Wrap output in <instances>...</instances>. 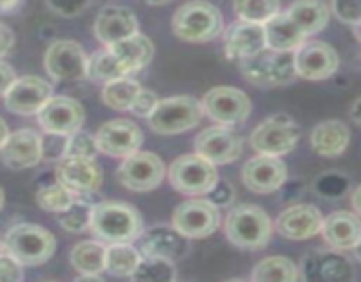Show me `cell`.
Instances as JSON below:
<instances>
[{
    "instance_id": "7bdbcfd3",
    "label": "cell",
    "mask_w": 361,
    "mask_h": 282,
    "mask_svg": "<svg viewBox=\"0 0 361 282\" xmlns=\"http://www.w3.org/2000/svg\"><path fill=\"white\" fill-rule=\"evenodd\" d=\"M331 9L344 23L353 27L361 23V0H331Z\"/></svg>"
},
{
    "instance_id": "4fadbf2b",
    "label": "cell",
    "mask_w": 361,
    "mask_h": 282,
    "mask_svg": "<svg viewBox=\"0 0 361 282\" xmlns=\"http://www.w3.org/2000/svg\"><path fill=\"white\" fill-rule=\"evenodd\" d=\"M300 278L309 282H348L355 278V268L341 250H316L303 257Z\"/></svg>"
},
{
    "instance_id": "f546056e",
    "label": "cell",
    "mask_w": 361,
    "mask_h": 282,
    "mask_svg": "<svg viewBox=\"0 0 361 282\" xmlns=\"http://www.w3.org/2000/svg\"><path fill=\"white\" fill-rule=\"evenodd\" d=\"M106 245L101 240L80 242L73 247L69 261L80 275H101L106 271Z\"/></svg>"
},
{
    "instance_id": "44dd1931",
    "label": "cell",
    "mask_w": 361,
    "mask_h": 282,
    "mask_svg": "<svg viewBox=\"0 0 361 282\" xmlns=\"http://www.w3.org/2000/svg\"><path fill=\"white\" fill-rule=\"evenodd\" d=\"M324 217L319 208L314 204H293L281 212L275 221V229L284 238L302 242L319 235L323 229Z\"/></svg>"
},
{
    "instance_id": "681fc988",
    "label": "cell",
    "mask_w": 361,
    "mask_h": 282,
    "mask_svg": "<svg viewBox=\"0 0 361 282\" xmlns=\"http://www.w3.org/2000/svg\"><path fill=\"white\" fill-rule=\"evenodd\" d=\"M18 80L16 70H14L13 66H9L7 62H4L0 59V97L7 94V90L11 88V85Z\"/></svg>"
},
{
    "instance_id": "d6986e66",
    "label": "cell",
    "mask_w": 361,
    "mask_h": 282,
    "mask_svg": "<svg viewBox=\"0 0 361 282\" xmlns=\"http://www.w3.org/2000/svg\"><path fill=\"white\" fill-rule=\"evenodd\" d=\"M44 159L42 136L34 129H20L11 133L0 148V161L13 171L34 168Z\"/></svg>"
},
{
    "instance_id": "d590c367",
    "label": "cell",
    "mask_w": 361,
    "mask_h": 282,
    "mask_svg": "<svg viewBox=\"0 0 361 282\" xmlns=\"http://www.w3.org/2000/svg\"><path fill=\"white\" fill-rule=\"evenodd\" d=\"M271 67H274V51L268 48L250 59L240 60V69L245 80L261 88H274Z\"/></svg>"
},
{
    "instance_id": "8d00e7d4",
    "label": "cell",
    "mask_w": 361,
    "mask_h": 282,
    "mask_svg": "<svg viewBox=\"0 0 361 282\" xmlns=\"http://www.w3.org/2000/svg\"><path fill=\"white\" fill-rule=\"evenodd\" d=\"M130 278L136 282H173L176 278L175 261L157 256H143Z\"/></svg>"
},
{
    "instance_id": "60d3db41",
    "label": "cell",
    "mask_w": 361,
    "mask_h": 282,
    "mask_svg": "<svg viewBox=\"0 0 361 282\" xmlns=\"http://www.w3.org/2000/svg\"><path fill=\"white\" fill-rule=\"evenodd\" d=\"M298 73L295 67V51H274L271 81L274 87H286L296 80Z\"/></svg>"
},
{
    "instance_id": "5b68a950",
    "label": "cell",
    "mask_w": 361,
    "mask_h": 282,
    "mask_svg": "<svg viewBox=\"0 0 361 282\" xmlns=\"http://www.w3.org/2000/svg\"><path fill=\"white\" fill-rule=\"evenodd\" d=\"M203 104L190 95L161 99L148 116V125L157 134H180L192 129L203 118Z\"/></svg>"
},
{
    "instance_id": "6125c7cd",
    "label": "cell",
    "mask_w": 361,
    "mask_h": 282,
    "mask_svg": "<svg viewBox=\"0 0 361 282\" xmlns=\"http://www.w3.org/2000/svg\"><path fill=\"white\" fill-rule=\"evenodd\" d=\"M6 252V245H4V238H0V254Z\"/></svg>"
},
{
    "instance_id": "ba28073f",
    "label": "cell",
    "mask_w": 361,
    "mask_h": 282,
    "mask_svg": "<svg viewBox=\"0 0 361 282\" xmlns=\"http://www.w3.org/2000/svg\"><path fill=\"white\" fill-rule=\"evenodd\" d=\"M166 171L168 169L157 154L137 150L123 159L116 171V178L126 189L134 192H148L161 185Z\"/></svg>"
},
{
    "instance_id": "816d5d0a",
    "label": "cell",
    "mask_w": 361,
    "mask_h": 282,
    "mask_svg": "<svg viewBox=\"0 0 361 282\" xmlns=\"http://www.w3.org/2000/svg\"><path fill=\"white\" fill-rule=\"evenodd\" d=\"M279 190H282V192H284V201H288V200L296 201V200H300V196H302L303 185L300 182H291V183H284V185H282Z\"/></svg>"
},
{
    "instance_id": "83f0119b",
    "label": "cell",
    "mask_w": 361,
    "mask_h": 282,
    "mask_svg": "<svg viewBox=\"0 0 361 282\" xmlns=\"http://www.w3.org/2000/svg\"><path fill=\"white\" fill-rule=\"evenodd\" d=\"M106 48L118 59V62L122 63L127 74L143 70L152 62L155 53V48L150 39L147 35L140 34V32L118 42H113V44L106 46Z\"/></svg>"
},
{
    "instance_id": "5bb4252c",
    "label": "cell",
    "mask_w": 361,
    "mask_h": 282,
    "mask_svg": "<svg viewBox=\"0 0 361 282\" xmlns=\"http://www.w3.org/2000/svg\"><path fill=\"white\" fill-rule=\"evenodd\" d=\"M341 66V59L334 46L323 41H305L295 51V67L300 78L321 81L334 76Z\"/></svg>"
},
{
    "instance_id": "d6a6232c",
    "label": "cell",
    "mask_w": 361,
    "mask_h": 282,
    "mask_svg": "<svg viewBox=\"0 0 361 282\" xmlns=\"http://www.w3.org/2000/svg\"><path fill=\"white\" fill-rule=\"evenodd\" d=\"M141 88L143 87L136 80H130L129 76L118 78V80L104 83L101 95L108 108L115 109V111H130V106Z\"/></svg>"
},
{
    "instance_id": "30bf717a",
    "label": "cell",
    "mask_w": 361,
    "mask_h": 282,
    "mask_svg": "<svg viewBox=\"0 0 361 282\" xmlns=\"http://www.w3.org/2000/svg\"><path fill=\"white\" fill-rule=\"evenodd\" d=\"M203 111L219 125L235 127L245 122L252 109L249 95L233 87H215L203 95Z\"/></svg>"
},
{
    "instance_id": "bcb514c9",
    "label": "cell",
    "mask_w": 361,
    "mask_h": 282,
    "mask_svg": "<svg viewBox=\"0 0 361 282\" xmlns=\"http://www.w3.org/2000/svg\"><path fill=\"white\" fill-rule=\"evenodd\" d=\"M207 200L217 208H228L235 201V189L228 180H217V183L207 194Z\"/></svg>"
},
{
    "instance_id": "f907efd6",
    "label": "cell",
    "mask_w": 361,
    "mask_h": 282,
    "mask_svg": "<svg viewBox=\"0 0 361 282\" xmlns=\"http://www.w3.org/2000/svg\"><path fill=\"white\" fill-rule=\"evenodd\" d=\"M14 46V34L7 25L0 23V59L6 56Z\"/></svg>"
},
{
    "instance_id": "7402d4cb",
    "label": "cell",
    "mask_w": 361,
    "mask_h": 282,
    "mask_svg": "<svg viewBox=\"0 0 361 282\" xmlns=\"http://www.w3.org/2000/svg\"><path fill=\"white\" fill-rule=\"evenodd\" d=\"M267 49L264 25L235 21L224 32V51L229 60H245Z\"/></svg>"
},
{
    "instance_id": "ee69618b",
    "label": "cell",
    "mask_w": 361,
    "mask_h": 282,
    "mask_svg": "<svg viewBox=\"0 0 361 282\" xmlns=\"http://www.w3.org/2000/svg\"><path fill=\"white\" fill-rule=\"evenodd\" d=\"M92 0H46V6L53 14L62 18H76L88 9Z\"/></svg>"
},
{
    "instance_id": "f5cc1de1",
    "label": "cell",
    "mask_w": 361,
    "mask_h": 282,
    "mask_svg": "<svg viewBox=\"0 0 361 282\" xmlns=\"http://www.w3.org/2000/svg\"><path fill=\"white\" fill-rule=\"evenodd\" d=\"M349 115H351L353 122L358 123V125L361 127V97H358L355 102H353Z\"/></svg>"
},
{
    "instance_id": "74e56055",
    "label": "cell",
    "mask_w": 361,
    "mask_h": 282,
    "mask_svg": "<svg viewBox=\"0 0 361 282\" xmlns=\"http://www.w3.org/2000/svg\"><path fill=\"white\" fill-rule=\"evenodd\" d=\"M78 197H80L78 194H74L73 190L67 189V187L63 185V183H60L59 180L48 183V185L39 187V190L35 192V201H37L39 207L46 212H51V214L66 212Z\"/></svg>"
},
{
    "instance_id": "8992f818",
    "label": "cell",
    "mask_w": 361,
    "mask_h": 282,
    "mask_svg": "<svg viewBox=\"0 0 361 282\" xmlns=\"http://www.w3.org/2000/svg\"><path fill=\"white\" fill-rule=\"evenodd\" d=\"M168 178L173 189L183 196H207L217 183L219 173L215 164L197 154H185L175 159L168 168Z\"/></svg>"
},
{
    "instance_id": "11a10c76",
    "label": "cell",
    "mask_w": 361,
    "mask_h": 282,
    "mask_svg": "<svg viewBox=\"0 0 361 282\" xmlns=\"http://www.w3.org/2000/svg\"><path fill=\"white\" fill-rule=\"evenodd\" d=\"M21 0H0V13H13Z\"/></svg>"
},
{
    "instance_id": "db71d44e",
    "label": "cell",
    "mask_w": 361,
    "mask_h": 282,
    "mask_svg": "<svg viewBox=\"0 0 361 282\" xmlns=\"http://www.w3.org/2000/svg\"><path fill=\"white\" fill-rule=\"evenodd\" d=\"M351 204H353V210H355L358 215H361V185L356 187L355 192H353Z\"/></svg>"
},
{
    "instance_id": "1f68e13d",
    "label": "cell",
    "mask_w": 361,
    "mask_h": 282,
    "mask_svg": "<svg viewBox=\"0 0 361 282\" xmlns=\"http://www.w3.org/2000/svg\"><path fill=\"white\" fill-rule=\"evenodd\" d=\"M143 254L133 243H109L106 249V271L115 277H130Z\"/></svg>"
},
{
    "instance_id": "680465c9",
    "label": "cell",
    "mask_w": 361,
    "mask_h": 282,
    "mask_svg": "<svg viewBox=\"0 0 361 282\" xmlns=\"http://www.w3.org/2000/svg\"><path fill=\"white\" fill-rule=\"evenodd\" d=\"M353 252H355V257L358 261H361V240L358 242V245L355 247V249H353Z\"/></svg>"
},
{
    "instance_id": "94428289",
    "label": "cell",
    "mask_w": 361,
    "mask_h": 282,
    "mask_svg": "<svg viewBox=\"0 0 361 282\" xmlns=\"http://www.w3.org/2000/svg\"><path fill=\"white\" fill-rule=\"evenodd\" d=\"M355 34H356V37H358L361 41V23L356 25V27H355Z\"/></svg>"
},
{
    "instance_id": "9c48e42d",
    "label": "cell",
    "mask_w": 361,
    "mask_h": 282,
    "mask_svg": "<svg viewBox=\"0 0 361 282\" xmlns=\"http://www.w3.org/2000/svg\"><path fill=\"white\" fill-rule=\"evenodd\" d=\"M219 210L221 208L210 203L207 197L204 200L200 196L192 197L175 208L171 224L189 240L207 238L221 226V212Z\"/></svg>"
},
{
    "instance_id": "9a60e30c",
    "label": "cell",
    "mask_w": 361,
    "mask_h": 282,
    "mask_svg": "<svg viewBox=\"0 0 361 282\" xmlns=\"http://www.w3.org/2000/svg\"><path fill=\"white\" fill-rule=\"evenodd\" d=\"M95 141L101 154L126 159L127 155L140 150L143 143V133L133 120L115 118L99 127Z\"/></svg>"
},
{
    "instance_id": "f35d334b",
    "label": "cell",
    "mask_w": 361,
    "mask_h": 282,
    "mask_svg": "<svg viewBox=\"0 0 361 282\" xmlns=\"http://www.w3.org/2000/svg\"><path fill=\"white\" fill-rule=\"evenodd\" d=\"M235 13L240 20L264 25L281 13V0H235Z\"/></svg>"
},
{
    "instance_id": "2e32d148",
    "label": "cell",
    "mask_w": 361,
    "mask_h": 282,
    "mask_svg": "<svg viewBox=\"0 0 361 282\" xmlns=\"http://www.w3.org/2000/svg\"><path fill=\"white\" fill-rule=\"evenodd\" d=\"M37 122L44 133L69 136L83 125L85 109L76 99L67 95H53L44 108L37 113Z\"/></svg>"
},
{
    "instance_id": "c3c4849f",
    "label": "cell",
    "mask_w": 361,
    "mask_h": 282,
    "mask_svg": "<svg viewBox=\"0 0 361 282\" xmlns=\"http://www.w3.org/2000/svg\"><path fill=\"white\" fill-rule=\"evenodd\" d=\"M66 143L67 136H62V134H48V137H42V154H44V159H48V161H60L66 155Z\"/></svg>"
},
{
    "instance_id": "4dcf8cb0",
    "label": "cell",
    "mask_w": 361,
    "mask_h": 282,
    "mask_svg": "<svg viewBox=\"0 0 361 282\" xmlns=\"http://www.w3.org/2000/svg\"><path fill=\"white\" fill-rule=\"evenodd\" d=\"M300 278V268L284 256H271L259 261L250 274L254 282H295Z\"/></svg>"
},
{
    "instance_id": "9f6ffc18",
    "label": "cell",
    "mask_w": 361,
    "mask_h": 282,
    "mask_svg": "<svg viewBox=\"0 0 361 282\" xmlns=\"http://www.w3.org/2000/svg\"><path fill=\"white\" fill-rule=\"evenodd\" d=\"M9 127H7L6 120L0 118V148H2V145L6 143L7 137H9Z\"/></svg>"
},
{
    "instance_id": "f1b7e54d",
    "label": "cell",
    "mask_w": 361,
    "mask_h": 282,
    "mask_svg": "<svg viewBox=\"0 0 361 282\" xmlns=\"http://www.w3.org/2000/svg\"><path fill=\"white\" fill-rule=\"evenodd\" d=\"M288 14L307 35L321 32L330 21V9L323 0H295L288 7Z\"/></svg>"
},
{
    "instance_id": "e575fe53",
    "label": "cell",
    "mask_w": 361,
    "mask_h": 282,
    "mask_svg": "<svg viewBox=\"0 0 361 282\" xmlns=\"http://www.w3.org/2000/svg\"><path fill=\"white\" fill-rule=\"evenodd\" d=\"M127 76H129L127 70L123 69L122 63L118 62V59H116L108 48L99 49L94 55L88 56V78H90L92 81L108 83V81Z\"/></svg>"
},
{
    "instance_id": "484cf974",
    "label": "cell",
    "mask_w": 361,
    "mask_h": 282,
    "mask_svg": "<svg viewBox=\"0 0 361 282\" xmlns=\"http://www.w3.org/2000/svg\"><path fill=\"white\" fill-rule=\"evenodd\" d=\"M267 48L271 51H296L309 35L291 20L288 11H281L264 23Z\"/></svg>"
},
{
    "instance_id": "52a82bcc",
    "label": "cell",
    "mask_w": 361,
    "mask_h": 282,
    "mask_svg": "<svg viewBox=\"0 0 361 282\" xmlns=\"http://www.w3.org/2000/svg\"><path fill=\"white\" fill-rule=\"evenodd\" d=\"M300 127L288 113H277L261 122L250 134V147L263 155L282 157L295 150L300 140Z\"/></svg>"
},
{
    "instance_id": "d4e9b609",
    "label": "cell",
    "mask_w": 361,
    "mask_h": 282,
    "mask_svg": "<svg viewBox=\"0 0 361 282\" xmlns=\"http://www.w3.org/2000/svg\"><path fill=\"white\" fill-rule=\"evenodd\" d=\"M321 235L330 247L337 250H353L361 240V221L356 212L338 210L328 215Z\"/></svg>"
},
{
    "instance_id": "6da1fadb",
    "label": "cell",
    "mask_w": 361,
    "mask_h": 282,
    "mask_svg": "<svg viewBox=\"0 0 361 282\" xmlns=\"http://www.w3.org/2000/svg\"><path fill=\"white\" fill-rule=\"evenodd\" d=\"M90 231L95 240L109 243H133L143 235V219L133 204L97 201L92 210Z\"/></svg>"
},
{
    "instance_id": "8fae6325",
    "label": "cell",
    "mask_w": 361,
    "mask_h": 282,
    "mask_svg": "<svg viewBox=\"0 0 361 282\" xmlns=\"http://www.w3.org/2000/svg\"><path fill=\"white\" fill-rule=\"evenodd\" d=\"M44 69L55 81H78L88 78V56L76 41L60 39L44 53Z\"/></svg>"
},
{
    "instance_id": "cb8c5ba5",
    "label": "cell",
    "mask_w": 361,
    "mask_h": 282,
    "mask_svg": "<svg viewBox=\"0 0 361 282\" xmlns=\"http://www.w3.org/2000/svg\"><path fill=\"white\" fill-rule=\"evenodd\" d=\"M140 32V21L136 14L122 6H108L99 11L94 23V34L104 46L118 42L122 39Z\"/></svg>"
},
{
    "instance_id": "603a6c76",
    "label": "cell",
    "mask_w": 361,
    "mask_h": 282,
    "mask_svg": "<svg viewBox=\"0 0 361 282\" xmlns=\"http://www.w3.org/2000/svg\"><path fill=\"white\" fill-rule=\"evenodd\" d=\"M137 242L143 256H157L176 261L189 252V238L173 224L155 226L148 231H143Z\"/></svg>"
},
{
    "instance_id": "6f0895ef",
    "label": "cell",
    "mask_w": 361,
    "mask_h": 282,
    "mask_svg": "<svg viewBox=\"0 0 361 282\" xmlns=\"http://www.w3.org/2000/svg\"><path fill=\"white\" fill-rule=\"evenodd\" d=\"M147 4H150V6H164V4L171 2V0H145Z\"/></svg>"
},
{
    "instance_id": "91938a15",
    "label": "cell",
    "mask_w": 361,
    "mask_h": 282,
    "mask_svg": "<svg viewBox=\"0 0 361 282\" xmlns=\"http://www.w3.org/2000/svg\"><path fill=\"white\" fill-rule=\"evenodd\" d=\"M4 201H6V196H4V190H2V187H0V210L4 208Z\"/></svg>"
},
{
    "instance_id": "277c9868",
    "label": "cell",
    "mask_w": 361,
    "mask_h": 282,
    "mask_svg": "<svg viewBox=\"0 0 361 282\" xmlns=\"http://www.w3.org/2000/svg\"><path fill=\"white\" fill-rule=\"evenodd\" d=\"M4 245L6 252L20 261L23 266H39L55 254L56 240L42 226L21 222L6 233Z\"/></svg>"
},
{
    "instance_id": "e0dca14e",
    "label": "cell",
    "mask_w": 361,
    "mask_h": 282,
    "mask_svg": "<svg viewBox=\"0 0 361 282\" xmlns=\"http://www.w3.org/2000/svg\"><path fill=\"white\" fill-rule=\"evenodd\" d=\"M194 150L212 164H229L242 155V137L233 133L231 127H208L196 136Z\"/></svg>"
},
{
    "instance_id": "ab89813d",
    "label": "cell",
    "mask_w": 361,
    "mask_h": 282,
    "mask_svg": "<svg viewBox=\"0 0 361 282\" xmlns=\"http://www.w3.org/2000/svg\"><path fill=\"white\" fill-rule=\"evenodd\" d=\"M316 194H319L324 200H338L345 196L351 189V180L348 175L338 171H326L317 176L312 183Z\"/></svg>"
},
{
    "instance_id": "7dc6e473",
    "label": "cell",
    "mask_w": 361,
    "mask_h": 282,
    "mask_svg": "<svg viewBox=\"0 0 361 282\" xmlns=\"http://www.w3.org/2000/svg\"><path fill=\"white\" fill-rule=\"evenodd\" d=\"M23 281V264L14 259L11 254H0V282Z\"/></svg>"
},
{
    "instance_id": "f6af8a7d",
    "label": "cell",
    "mask_w": 361,
    "mask_h": 282,
    "mask_svg": "<svg viewBox=\"0 0 361 282\" xmlns=\"http://www.w3.org/2000/svg\"><path fill=\"white\" fill-rule=\"evenodd\" d=\"M159 101H161V99L157 97V94H154V92L148 90V88H141V90L137 92L136 99H134L133 106H130V111L136 116H145V118H148V116L152 115V111L157 108Z\"/></svg>"
},
{
    "instance_id": "836d02e7",
    "label": "cell",
    "mask_w": 361,
    "mask_h": 282,
    "mask_svg": "<svg viewBox=\"0 0 361 282\" xmlns=\"http://www.w3.org/2000/svg\"><path fill=\"white\" fill-rule=\"evenodd\" d=\"M92 194H83V196L78 197L66 212H60L56 214V221L62 226L66 231L69 233H83L87 229H90V221H92V210H94V204L97 203L95 200H92Z\"/></svg>"
},
{
    "instance_id": "4316f807",
    "label": "cell",
    "mask_w": 361,
    "mask_h": 282,
    "mask_svg": "<svg viewBox=\"0 0 361 282\" xmlns=\"http://www.w3.org/2000/svg\"><path fill=\"white\" fill-rule=\"evenodd\" d=\"M351 141V130L342 120H324L314 127L310 143L321 157H338L344 154Z\"/></svg>"
},
{
    "instance_id": "7a4b0ae2",
    "label": "cell",
    "mask_w": 361,
    "mask_h": 282,
    "mask_svg": "<svg viewBox=\"0 0 361 282\" xmlns=\"http://www.w3.org/2000/svg\"><path fill=\"white\" fill-rule=\"evenodd\" d=\"M224 231L229 242L238 249L259 250L270 243L274 224L261 207L238 204L226 217Z\"/></svg>"
},
{
    "instance_id": "b9f144b4",
    "label": "cell",
    "mask_w": 361,
    "mask_h": 282,
    "mask_svg": "<svg viewBox=\"0 0 361 282\" xmlns=\"http://www.w3.org/2000/svg\"><path fill=\"white\" fill-rule=\"evenodd\" d=\"M99 154L97 141L95 136L85 130H76V133L67 136L66 143V155L63 157H88L95 159Z\"/></svg>"
},
{
    "instance_id": "3957f363",
    "label": "cell",
    "mask_w": 361,
    "mask_h": 282,
    "mask_svg": "<svg viewBox=\"0 0 361 282\" xmlns=\"http://www.w3.org/2000/svg\"><path fill=\"white\" fill-rule=\"evenodd\" d=\"M173 32L185 42H208L217 39L224 30L222 14L214 4L192 0L173 14Z\"/></svg>"
},
{
    "instance_id": "7c38bea8",
    "label": "cell",
    "mask_w": 361,
    "mask_h": 282,
    "mask_svg": "<svg viewBox=\"0 0 361 282\" xmlns=\"http://www.w3.org/2000/svg\"><path fill=\"white\" fill-rule=\"evenodd\" d=\"M51 97L53 87L49 81L39 76H21L4 95V106L14 115L30 116L37 115Z\"/></svg>"
},
{
    "instance_id": "ac0fdd59",
    "label": "cell",
    "mask_w": 361,
    "mask_h": 282,
    "mask_svg": "<svg viewBox=\"0 0 361 282\" xmlns=\"http://www.w3.org/2000/svg\"><path fill=\"white\" fill-rule=\"evenodd\" d=\"M242 180L256 194L275 192L288 180V166L281 157L257 154L242 168Z\"/></svg>"
},
{
    "instance_id": "ffe728a7",
    "label": "cell",
    "mask_w": 361,
    "mask_h": 282,
    "mask_svg": "<svg viewBox=\"0 0 361 282\" xmlns=\"http://www.w3.org/2000/svg\"><path fill=\"white\" fill-rule=\"evenodd\" d=\"M55 178L78 196L95 192L102 183V169L95 159L62 157L56 164Z\"/></svg>"
}]
</instances>
